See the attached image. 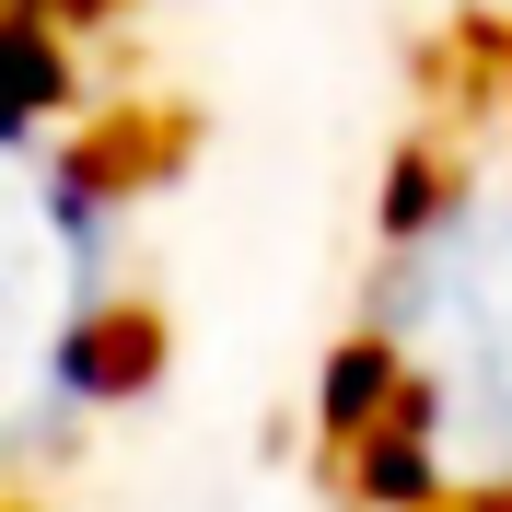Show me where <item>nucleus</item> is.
Wrapping results in <instances>:
<instances>
[{"instance_id":"20e7f679","label":"nucleus","mask_w":512,"mask_h":512,"mask_svg":"<svg viewBox=\"0 0 512 512\" xmlns=\"http://www.w3.org/2000/svg\"><path fill=\"white\" fill-rule=\"evenodd\" d=\"M396 408H419V373H408V350L361 315L350 338L326 350V373H315V431L326 443H361V431H384Z\"/></svg>"},{"instance_id":"423d86ee","label":"nucleus","mask_w":512,"mask_h":512,"mask_svg":"<svg viewBox=\"0 0 512 512\" xmlns=\"http://www.w3.org/2000/svg\"><path fill=\"white\" fill-rule=\"evenodd\" d=\"M35 12H59V24L82 35V24H94V12H117V0H35Z\"/></svg>"},{"instance_id":"f03ea898","label":"nucleus","mask_w":512,"mask_h":512,"mask_svg":"<svg viewBox=\"0 0 512 512\" xmlns=\"http://www.w3.org/2000/svg\"><path fill=\"white\" fill-rule=\"evenodd\" d=\"M82 105V47L59 12L0 0V140H59V117Z\"/></svg>"},{"instance_id":"39448f33","label":"nucleus","mask_w":512,"mask_h":512,"mask_svg":"<svg viewBox=\"0 0 512 512\" xmlns=\"http://www.w3.org/2000/svg\"><path fill=\"white\" fill-rule=\"evenodd\" d=\"M443 210H454V163L443 152H396V175H384V245L431 233Z\"/></svg>"},{"instance_id":"0eeeda50","label":"nucleus","mask_w":512,"mask_h":512,"mask_svg":"<svg viewBox=\"0 0 512 512\" xmlns=\"http://www.w3.org/2000/svg\"><path fill=\"white\" fill-rule=\"evenodd\" d=\"M466 512H512V478H489V489H454Z\"/></svg>"},{"instance_id":"6e6552de","label":"nucleus","mask_w":512,"mask_h":512,"mask_svg":"<svg viewBox=\"0 0 512 512\" xmlns=\"http://www.w3.org/2000/svg\"><path fill=\"white\" fill-rule=\"evenodd\" d=\"M443 512H466V501H443Z\"/></svg>"},{"instance_id":"f257e3e1","label":"nucleus","mask_w":512,"mask_h":512,"mask_svg":"<svg viewBox=\"0 0 512 512\" xmlns=\"http://www.w3.org/2000/svg\"><path fill=\"white\" fill-rule=\"evenodd\" d=\"M163 384V315L140 303V291H105V303H82V315L59 326V350H47V396H35V454L82 443L94 419L140 408Z\"/></svg>"},{"instance_id":"1a4fd4ad","label":"nucleus","mask_w":512,"mask_h":512,"mask_svg":"<svg viewBox=\"0 0 512 512\" xmlns=\"http://www.w3.org/2000/svg\"><path fill=\"white\" fill-rule=\"evenodd\" d=\"M12 512H24V501H12Z\"/></svg>"},{"instance_id":"7ed1b4c3","label":"nucleus","mask_w":512,"mask_h":512,"mask_svg":"<svg viewBox=\"0 0 512 512\" xmlns=\"http://www.w3.org/2000/svg\"><path fill=\"white\" fill-rule=\"evenodd\" d=\"M350 466V501L361 512H443L454 501V454H443V431H431V408H396L384 431H361V443H338Z\"/></svg>"}]
</instances>
